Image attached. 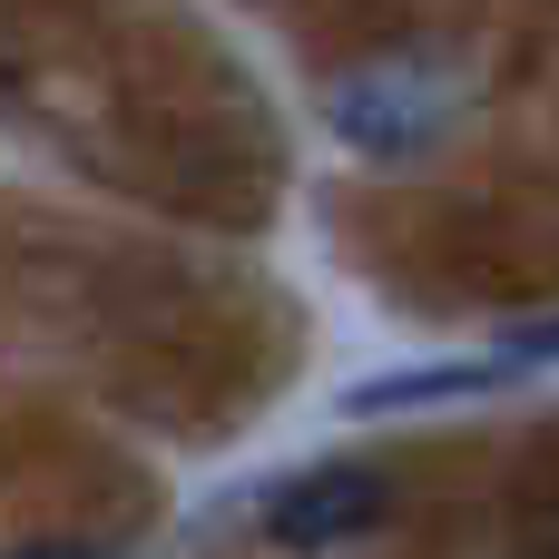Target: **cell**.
Instances as JSON below:
<instances>
[{
	"instance_id": "obj_1",
	"label": "cell",
	"mask_w": 559,
	"mask_h": 559,
	"mask_svg": "<svg viewBox=\"0 0 559 559\" xmlns=\"http://www.w3.org/2000/svg\"><path fill=\"white\" fill-rule=\"evenodd\" d=\"M462 88L423 59H383V69H354L334 88V138L364 147V157H423L442 128H452Z\"/></svg>"
},
{
	"instance_id": "obj_2",
	"label": "cell",
	"mask_w": 559,
	"mask_h": 559,
	"mask_svg": "<svg viewBox=\"0 0 559 559\" xmlns=\"http://www.w3.org/2000/svg\"><path fill=\"white\" fill-rule=\"evenodd\" d=\"M383 521H393V472H373V462H314L265 501V540H285V550H344Z\"/></svg>"
},
{
	"instance_id": "obj_3",
	"label": "cell",
	"mask_w": 559,
	"mask_h": 559,
	"mask_svg": "<svg viewBox=\"0 0 559 559\" xmlns=\"http://www.w3.org/2000/svg\"><path fill=\"white\" fill-rule=\"evenodd\" d=\"M511 364H423V373H383V383H354L344 413H413V403H462V393H491Z\"/></svg>"
},
{
	"instance_id": "obj_4",
	"label": "cell",
	"mask_w": 559,
	"mask_h": 559,
	"mask_svg": "<svg viewBox=\"0 0 559 559\" xmlns=\"http://www.w3.org/2000/svg\"><path fill=\"white\" fill-rule=\"evenodd\" d=\"M491 354H501V364H559V314H531V324H511Z\"/></svg>"
},
{
	"instance_id": "obj_5",
	"label": "cell",
	"mask_w": 559,
	"mask_h": 559,
	"mask_svg": "<svg viewBox=\"0 0 559 559\" xmlns=\"http://www.w3.org/2000/svg\"><path fill=\"white\" fill-rule=\"evenodd\" d=\"M10 559H108L98 540H29V550H10Z\"/></svg>"
},
{
	"instance_id": "obj_6",
	"label": "cell",
	"mask_w": 559,
	"mask_h": 559,
	"mask_svg": "<svg viewBox=\"0 0 559 559\" xmlns=\"http://www.w3.org/2000/svg\"><path fill=\"white\" fill-rule=\"evenodd\" d=\"M540 559H559V511H550V521H540Z\"/></svg>"
}]
</instances>
